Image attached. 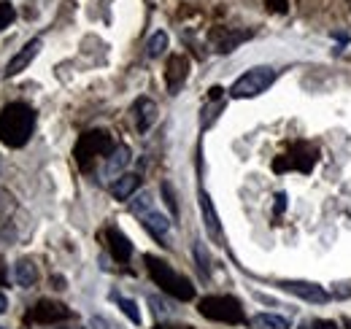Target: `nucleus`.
I'll return each instance as SVG.
<instances>
[{"mask_svg": "<svg viewBox=\"0 0 351 329\" xmlns=\"http://www.w3.org/2000/svg\"><path fill=\"white\" fill-rule=\"evenodd\" d=\"M68 329H82V327H68Z\"/></svg>", "mask_w": 351, "mask_h": 329, "instance_id": "obj_31", "label": "nucleus"}, {"mask_svg": "<svg viewBox=\"0 0 351 329\" xmlns=\"http://www.w3.org/2000/svg\"><path fill=\"white\" fill-rule=\"evenodd\" d=\"M252 329H289V321L276 313H257L252 316Z\"/></svg>", "mask_w": 351, "mask_h": 329, "instance_id": "obj_17", "label": "nucleus"}, {"mask_svg": "<svg viewBox=\"0 0 351 329\" xmlns=\"http://www.w3.org/2000/svg\"><path fill=\"white\" fill-rule=\"evenodd\" d=\"M278 287L295 294V297H300V300H306V302H316V305H324L330 300V294L324 289L319 284H311V281H281Z\"/></svg>", "mask_w": 351, "mask_h": 329, "instance_id": "obj_7", "label": "nucleus"}, {"mask_svg": "<svg viewBox=\"0 0 351 329\" xmlns=\"http://www.w3.org/2000/svg\"><path fill=\"white\" fill-rule=\"evenodd\" d=\"M149 208H154V200H152V195L149 192H141L135 200L130 203V210L135 213V216H141V213H146Z\"/></svg>", "mask_w": 351, "mask_h": 329, "instance_id": "obj_21", "label": "nucleus"}, {"mask_svg": "<svg viewBox=\"0 0 351 329\" xmlns=\"http://www.w3.org/2000/svg\"><path fill=\"white\" fill-rule=\"evenodd\" d=\"M132 111H135L138 132H149L152 124L157 122V103H154L152 97H138L135 106H132Z\"/></svg>", "mask_w": 351, "mask_h": 329, "instance_id": "obj_11", "label": "nucleus"}, {"mask_svg": "<svg viewBox=\"0 0 351 329\" xmlns=\"http://www.w3.org/2000/svg\"><path fill=\"white\" fill-rule=\"evenodd\" d=\"M146 265H149V276L154 278V284L162 289L165 294H171V297L181 300V302H186V300L195 297L192 281H189L186 276L176 273L168 262H162V259H157V256H146Z\"/></svg>", "mask_w": 351, "mask_h": 329, "instance_id": "obj_2", "label": "nucleus"}, {"mask_svg": "<svg viewBox=\"0 0 351 329\" xmlns=\"http://www.w3.org/2000/svg\"><path fill=\"white\" fill-rule=\"evenodd\" d=\"M11 19H14V8H11L8 3H0V30H3Z\"/></svg>", "mask_w": 351, "mask_h": 329, "instance_id": "obj_24", "label": "nucleus"}, {"mask_svg": "<svg viewBox=\"0 0 351 329\" xmlns=\"http://www.w3.org/2000/svg\"><path fill=\"white\" fill-rule=\"evenodd\" d=\"M138 219L143 221V227H146L154 238H160V241H162V238H168V232H171V219H168L165 213H160L157 208H149V210H146V213H141Z\"/></svg>", "mask_w": 351, "mask_h": 329, "instance_id": "obj_12", "label": "nucleus"}, {"mask_svg": "<svg viewBox=\"0 0 351 329\" xmlns=\"http://www.w3.org/2000/svg\"><path fill=\"white\" fill-rule=\"evenodd\" d=\"M276 76H278V71H276V68H270V65L249 68L243 76H238L235 84L230 86V97H235V100L257 97V95H263V92H267V89L273 86Z\"/></svg>", "mask_w": 351, "mask_h": 329, "instance_id": "obj_3", "label": "nucleus"}, {"mask_svg": "<svg viewBox=\"0 0 351 329\" xmlns=\"http://www.w3.org/2000/svg\"><path fill=\"white\" fill-rule=\"evenodd\" d=\"M41 46L44 41L41 38H33V41H27L11 60H8V65H5V79H11V76H19L22 71H27L30 68V62L38 57V51H41Z\"/></svg>", "mask_w": 351, "mask_h": 329, "instance_id": "obj_5", "label": "nucleus"}, {"mask_svg": "<svg viewBox=\"0 0 351 329\" xmlns=\"http://www.w3.org/2000/svg\"><path fill=\"white\" fill-rule=\"evenodd\" d=\"M192 254H195V262H197V267L208 276L211 273V256H208V251H206V243L203 241H195V248H192Z\"/></svg>", "mask_w": 351, "mask_h": 329, "instance_id": "obj_20", "label": "nucleus"}, {"mask_svg": "<svg viewBox=\"0 0 351 329\" xmlns=\"http://www.w3.org/2000/svg\"><path fill=\"white\" fill-rule=\"evenodd\" d=\"M149 302L154 305V310H157V316H168V313H171V308H168V302H162L160 297H152Z\"/></svg>", "mask_w": 351, "mask_h": 329, "instance_id": "obj_25", "label": "nucleus"}, {"mask_svg": "<svg viewBox=\"0 0 351 329\" xmlns=\"http://www.w3.org/2000/svg\"><path fill=\"white\" fill-rule=\"evenodd\" d=\"M0 329H3V327H0Z\"/></svg>", "mask_w": 351, "mask_h": 329, "instance_id": "obj_32", "label": "nucleus"}, {"mask_svg": "<svg viewBox=\"0 0 351 329\" xmlns=\"http://www.w3.org/2000/svg\"><path fill=\"white\" fill-rule=\"evenodd\" d=\"M5 310H8V297H5L3 291H0V316H3Z\"/></svg>", "mask_w": 351, "mask_h": 329, "instance_id": "obj_27", "label": "nucleus"}, {"mask_svg": "<svg viewBox=\"0 0 351 329\" xmlns=\"http://www.w3.org/2000/svg\"><path fill=\"white\" fill-rule=\"evenodd\" d=\"M95 154H111V141L106 132H87L82 138V143L76 146V157L84 167H87L89 157H95Z\"/></svg>", "mask_w": 351, "mask_h": 329, "instance_id": "obj_6", "label": "nucleus"}, {"mask_svg": "<svg viewBox=\"0 0 351 329\" xmlns=\"http://www.w3.org/2000/svg\"><path fill=\"white\" fill-rule=\"evenodd\" d=\"M186 76H189V60L181 57V54H173L171 62H168V71H165V82H168L171 95H178V89H181V84L186 82Z\"/></svg>", "mask_w": 351, "mask_h": 329, "instance_id": "obj_9", "label": "nucleus"}, {"mask_svg": "<svg viewBox=\"0 0 351 329\" xmlns=\"http://www.w3.org/2000/svg\"><path fill=\"white\" fill-rule=\"evenodd\" d=\"M14 278H16V284L25 289L36 287L38 284V265L33 262V259H19L16 265H14Z\"/></svg>", "mask_w": 351, "mask_h": 329, "instance_id": "obj_14", "label": "nucleus"}, {"mask_svg": "<svg viewBox=\"0 0 351 329\" xmlns=\"http://www.w3.org/2000/svg\"><path fill=\"white\" fill-rule=\"evenodd\" d=\"M162 197H165V206L171 208V216H178V203H176V195H173L171 181H162Z\"/></svg>", "mask_w": 351, "mask_h": 329, "instance_id": "obj_23", "label": "nucleus"}, {"mask_svg": "<svg viewBox=\"0 0 351 329\" xmlns=\"http://www.w3.org/2000/svg\"><path fill=\"white\" fill-rule=\"evenodd\" d=\"M313 329H338L335 321H327V319H316L313 321Z\"/></svg>", "mask_w": 351, "mask_h": 329, "instance_id": "obj_26", "label": "nucleus"}, {"mask_svg": "<svg viewBox=\"0 0 351 329\" xmlns=\"http://www.w3.org/2000/svg\"><path fill=\"white\" fill-rule=\"evenodd\" d=\"M168 51V33H154L152 38H149V43H146V54L152 57V60H157V57H162Z\"/></svg>", "mask_w": 351, "mask_h": 329, "instance_id": "obj_18", "label": "nucleus"}, {"mask_svg": "<svg viewBox=\"0 0 351 329\" xmlns=\"http://www.w3.org/2000/svg\"><path fill=\"white\" fill-rule=\"evenodd\" d=\"M298 329H313V327H298Z\"/></svg>", "mask_w": 351, "mask_h": 329, "instance_id": "obj_29", "label": "nucleus"}, {"mask_svg": "<svg viewBox=\"0 0 351 329\" xmlns=\"http://www.w3.org/2000/svg\"><path fill=\"white\" fill-rule=\"evenodd\" d=\"M36 127V114L27 103H11L0 111V143L11 149H22Z\"/></svg>", "mask_w": 351, "mask_h": 329, "instance_id": "obj_1", "label": "nucleus"}, {"mask_svg": "<svg viewBox=\"0 0 351 329\" xmlns=\"http://www.w3.org/2000/svg\"><path fill=\"white\" fill-rule=\"evenodd\" d=\"M36 321H41V324H51V321H62V319H71V310L65 308V305H60V302H49V300H41L36 308H33V313H30Z\"/></svg>", "mask_w": 351, "mask_h": 329, "instance_id": "obj_10", "label": "nucleus"}, {"mask_svg": "<svg viewBox=\"0 0 351 329\" xmlns=\"http://www.w3.org/2000/svg\"><path fill=\"white\" fill-rule=\"evenodd\" d=\"M197 203H200V213H203V224H206L208 235H211L214 241H221L219 213H217V208H214V200L208 197V192H206V189H200V195H197Z\"/></svg>", "mask_w": 351, "mask_h": 329, "instance_id": "obj_8", "label": "nucleus"}, {"mask_svg": "<svg viewBox=\"0 0 351 329\" xmlns=\"http://www.w3.org/2000/svg\"><path fill=\"white\" fill-rule=\"evenodd\" d=\"M138 186H141V178H138L135 173H122V175L111 184V195H114L117 200H130L132 195L138 192Z\"/></svg>", "mask_w": 351, "mask_h": 329, "instance_id": "obj_15", "label": "nucleus"}, {"mask_svg": "<svg viewBox=\"0 0 351 329\" xmlns=\"http://www.w3.org/2000/svg\"><path fill=\"white\" fill-rule=\"evenodd\" d=\"M0 284H3V273H0Z\"/></svg>", "mask_w": 351, "mask_h": 329, "instance_id": "obj_30", "label": "nucleus"}, {"mask_svg": "<svg viewBox=\"0 0 351 329\" xmlns=\"http://www.w3.org/2000/svg\"><path fill=\"white\" fill-rule=\"evenodd\" d=\"M165 329H192V327H165Z\"/></svg>", "mask_w": 351, "mask_h": 329, "instance_id": "obj_28", "label": "nucleus"}, {"mask_svg": "<svg viewBox=\"0 0 351 329\" xmlns=\"http://www.w3.org/2000/svg\"><path fill=\"white\" fill-rule=\"evenodd\" d=\"M197 310H200L206 319L224 321V324H238V321H243V308H241V302L232 300V297H224V294L200 300V308H197Z\"/></svg>", "mask_w": 351, "mask_h": 329, "instance_id": "obj_4", "label": "nucleus"}, {"mask_svg": "<svg viewBox=\"0 0 351 329\" xmlns=\"http://www.w3.org/2000/svg\"><path fill=\"white\" fill-rule=\"evenodd\" d=\"M14 208H16L14 195H11V192H5V189H0V221H3V219H8V216L14 213Z\"/></svg>", "mask_w": 351, "mask_h": 329, "instance_id": "obj_22", "label": "nucleus"}, {"mask_svg": "<svg viewBox=\"0 0 351 329\" xmlns=\"http://www.w3.org/2000/svg\"><path fill=\"white\" fill-rule=\"evenodd\" d=\"M108 243H111V251H114V256H117L119 262H128L132 256V243L117 230V227L108 230Z\"/></svg>", "mask_w": 351, "mask_h": 329, "instance_id": "obj_16", "label": "nucleus"}, {"mask_svg": "<svg viewBox=\"0 0 351 329\" xmlns=\"http://www.w3.org/2000/svg\"><path fill=\"white\" fill-rule=\"evenodd\" d=\"M114 297V302L122 308V313L130 319L132 324H141V313H138V305L132 302V300H128V297H122V294H111Z\"/></svg>", "mask_w": 351, "mask_h": 329, "instance_id": "obj_19", "label": "nucleus"}, {"mask_svg": "<svg viewBox=\"0 0 351 329\" xmlns=\"http://www.w3.org/2000/svg\"><path fill=\"white\" fill-rule=\"evenodd\" d=\"M128 164H130V149H128L125 143H119V146H114V149H111V154H108V160H106L103 173H106L108 178H114V181H117Z\"/></svg>", "mask_w": 351, "mask_h": 329, "instance_id": "obj_13", "label": "nucleus"}]
</instances>
